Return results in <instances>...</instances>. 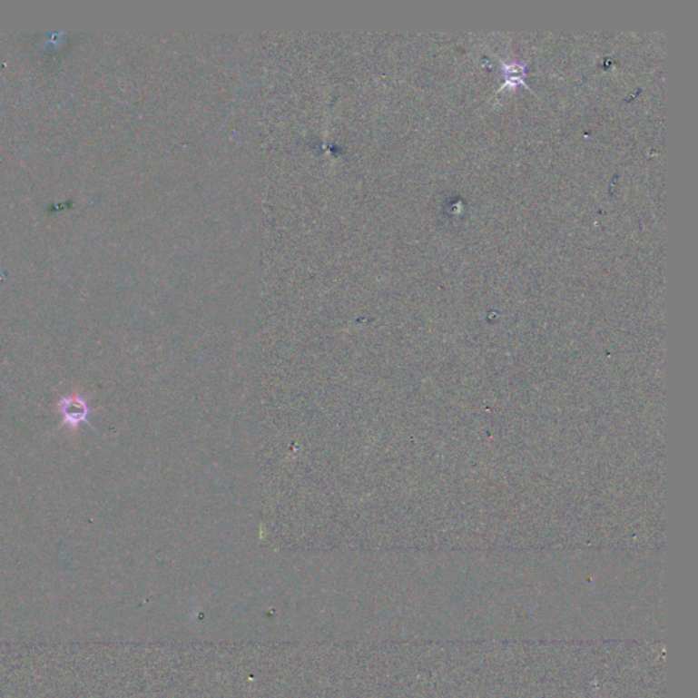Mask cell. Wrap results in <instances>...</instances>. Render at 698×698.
<instances>
[{"mask_svg":"<svg viewBox=\"0 0 698 698\" xmlns=\"http://www.w3.org/2000/svg\"><path fill=\"white\" fill-rule=\"evenodd\" d=\"M58 411L64 425L69 428H78L83 423L88 422L89 414H91L88 403L80 396L62 398L58 403Z\"/></svg>","mask_w":698,"mask_h":698,"instance_id":"cell-1","label":"cell"}]
</instances>
